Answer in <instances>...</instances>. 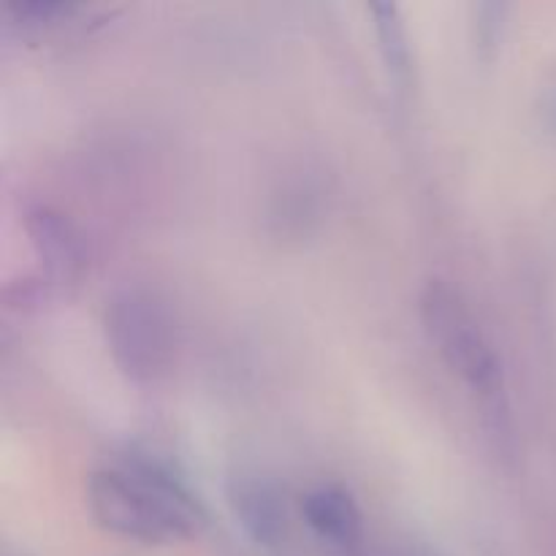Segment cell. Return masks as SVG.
Masks as SVG:
<instances>
[{
	"label": "cell",
	"mask_w": 556,
	"mask_h": 556,
	"mask_svg": "<svg viewBox=\"0 0 556 556\" xmlns=\"http://www.w3.org/2000/svg\"><path fill=\"white\" fill-rule=\"evenodd\" d=\"M87 505L103 530L139 543H172L193 538L204 510L193 494L152 462H119L92 472Z\"/></svg>",
	"instance_id": "cell-1"
},
{
	"label": "cell",
	"mask_w": 556,
	"mask_h": 556,
	"mask_svg": "<svg viewBox=\"0 0 556 556\" xmlns=\"http://www.w3.org/2000/svg\"><path fill=\"white\" fill-rule=\"evenodd\" d=\"M421 320L429 342L451 372L459 375L476 394L486 400L497 396L503 380L497 353L462 293L443 280L429 282L421 293Z\"/></svg>",
	"instance_id": "cell-2"
},
{
	"label": "cell",
	"mask_w": 556,
	"mask_h": 556,
	"mask_svg": "<svg viewBox=\"0 0 556 556\" xmlns=\"http://www.w3.org/2000/svg\"><path fill=\"white\" fill-rule=\"evenodd\" d=\"M106 345L119 372L130 380H155L174 353V318L166 304L144 288H125L106 302Z\"/></svg>",
	"instance_id": "cell-3"
},
{
	"label": "cell",
	"mask_w": 556,
	"mask_h": 556,
	"mask_svg": "<svg viewBox=\"0 0 556 556\" xmlns=\"http://www.w3.org/2000/svg\"><path fill=\"white\" fill-rule=\"evenodd\" d=\"M228 500H231L233 516L253 541L264 543V546H277L286 538V503H282V494L269 481L258 476L233 478L231 489H228Z\"/></svg>",
	"instance_id": "cell-4"
},
{
	"label": "cell",
	"mask_w": 556,
	"mask_h": 556,
	"mask_svg": "<svg viewBox=\"0 0 556 556\" xmlns=\"http://www.w3.org/2000/svg\"><path fill=\"white\" fill-rule=\"evenodd\" d=\"M302 516L309 530L324 541L348 546L362 535V510L348 489L324 483L302 497Z\"/></svg>",
	"instance_id": "cell-5"
},
{
	"label": "cell",
	"mask_w": 556,
	"mask_h": 556,
	"mask_svg": "<svg viewBox=\"0 0 556 556\" xmlns=\"http://www.w3.org/2000/svg\"><path fill=\"white\" fill-rule=\"evenodd\" d=\"M27 231L38 250V258L47 266L49 275L68 280L81 266V244L74 226L60 212L49 206H38L27 215Z\"/></svg>",
	"instance_id": "cell-6"
},
{
	"label": "cell",
	"mask_w": 556,
	"mask_h": 556,
	"mask_svg": "<svg viewBox=\"0 0 556 556\" xmlns=\"http://www.w3.org/2000/svg\"><path fill=\"white\" fill-rule=\"evenodd\" d=\"M367 11L372 14L375 38H378L380 58H383L391 81L405 87L407 79H410L413 54L402 9L396 3H369Z\"/></svg>",
	"instance_id": "cell-7"
},
{
	"label": "cell",
	"mask_w": 556,
	"mask_h": 556,
	"mask_svg": "<svg viewBox=\"0 0 556 556\" xmlns=\"http://www.w3.org/2000/svg\"><path fill=\"white\" fill-rule=\"evenodd\" d=\"M3 11L11 25L22 27V30H52V27L68 25L79 14L81 5L58 3V0H30V3H9Z\"/></svg>",
	"instance_id": "cell-8"
},
{
	"label": "cell",
	"mask_w": 556,
	"mask_h": 556,
	"mask_svg": "<svg viewBox=\"0 0 556 556\" xmlns=\"http://www.w3.org/2000/svg\"><path fill=\"white\" fill-rule=\"evenodd\" d=\"M505 5L483 3L478 5V43L481 47H494L500 36V22H503Z\"/></svg>",
	"instance_id": "cell-9"
}]
</instances>
